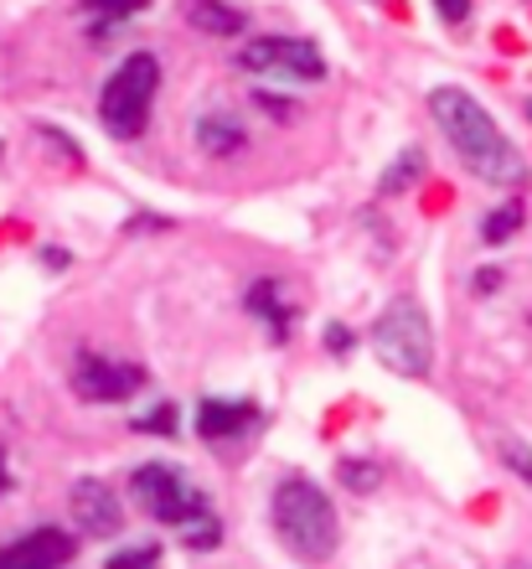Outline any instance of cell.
<instances>
[{
	"label": "cell",
	"instance_id": "obj_23",
	"mask_svg": "<svg viewBox=\"0 0 532 569\" xmlns=\"http://www.w3.org/2000/svg\"><path fill=\"white\" fill-rule=\"evenodd\" d=\"M325 347H331L337 358H347V352H352V331L341 327V321H331V327H325Z\"/></svg>",
	"mask_w": 532,
	"mask_h": 569
},
{
	"label": "cell",
	"instance_id": "obj_10",
	"mask_svg": "<svg viewBox=\"0 0 532 569\" xmlns=\"http://www.w3.org/2000/svg\"><path fill=\"white\" fill-rule=\"evenodd\" d=\"M259 425H264V415H259V405H249V399H202V405H197V435L212 440V446L243 440V435H253Z\"/></svg>",
	"mask_w": 532,
	"mask_h": 569
},
{
	"label": "cell",
	"instance_id": "obj_18",
	"mask_svg": "<svg viewBox=\"0 0 532 569\" xmlns=\"http://www.w3.org/2000/svg\"><path fill=\"white\" fill-rule=\"evenodd\" d=\"M181 533H187V543H192V549H218V543H222V528H218V518H212V508L197 512V518H187V523H181Z\"/></svg>",
	"mask_w": 532,
	"mask_h": 569
},
{
	"label": "cell",
	"instance_id": "obj_14",
	"mask_svg": "<svg viewBox=\"0 0 532 569\" xmlns=\"http://www.w3.org/2000/svg\"><path fill=\"white\" fill-rule=\"evenodd\" d=\"M145 6L150 0H83L78 11H83V21H89L93 37H109V31H119L124 21H134Z\"/></svg>",
	"mask_w": 532,
	"mask_h": 569
},
{
	"label": "cell",
	"instance_id": "obj_19",
	"mask_svg": "<svg viewBox=\"0 0 532 569\" xmlns=\"http://www.w3.org/2000/svg\"><path fill=\"white\" fill-rule=\"evenodd\" d=\"M104 569H161V543H134V549H119Z\"/></svg>",
	"mask_w": 532,
	"mask_h": 569
},
{
	"label": "cell",
	"instance_id": "obj_11",
	"mask_svg": "<svg viewBox=\"0 0 532 569\" xmlns=\"http://www.w3.org/2000/svg\"><path fill=\"white\" fill-rule=\"evenodd\" d=\"M243 306H249L253 321H264L269 342H290V331H295V300L284 296L280 280H253Z\"/></svg>",
	"mask_w": 532,
	"mask_h": 569
},
{
	"label": "cell",
	"instance_id": "obj_3",
	"mask_svg": "<svg viewBox=\"0 0 532 569\" xmlns=\"http://www.w3.org/2000/svg\"><path fill=\"white\" fill-rule=\"evenodd\" d=\"M372 352L399 378H429L434 368V327L414 296H399L372 321Z\"/></svg>",
	"mask_w": 532,
	"mask_h": 569
},
{
	"label": "cell",
	"instance_id": "obj_15",
	"mask_svg": "<svg viewBox=\"0 0 532 569\" xmlns=\"http://www.w3.org/2000/svg\"><path fill=\"white\" fill-rule=\"evenodd\" d=\"M337 481L347 492H378L383 487V461H372V456H341Z\"/></svg>",
	"mask_w": 532,
	"mask_h": 569
},
{
	"label": "cell",
	"instance_id": "obj_2",
	"mask_svg": "<svg viewBox=\"0 0 532 569\" xmlns=\"http://www.w3.org/2000/svg\"><path fill=\"white\" fill-rule=\"evenodd\" d=\"M269 518H274L280 543L295 559H305V565H325L337 555V539H341L337 508L325 502V492L311 477H284L274 487V497H269Z\"/></svg>",
	"mask_w": 532,
	"mask_h": 569
},
{
	"label": "cell",
	"instance_id": "obj_17",
	"mask_svg": "<svg viewBox=\"0 0 532 569\" xmlns=\"http://www.w3.org/2000/svg\"><path fill=\"white\" fill-rule=\"evenodd\" d=\"M522 218H528V212H522V202H506V208H496L486 223H481V239H486V243H506L522 228Z\"/></svg>",
	"mask_w": 532,
	"mask_h": 569
},
{
	"label": "cell",
	"instance_id": "obj_12",
	"mask_svg": "<svg viewBox=\"0 0 532 569\" xmlns=\"http://www.w3.org/2000/svg\"><path fill=\"white\" fill-rule=\"evenodd\" d=\"M181 11L208 37H238V31L249 27V16L238 11V6H228V0H181Z\"/></svg>",
	"mask_w": 532,
	"mask_h": 569
},
{
	"label": "cell",
	"instance_id": "obj_7",
	"mask_svg": "<svg viewBox=\"0 0 532 569\" xmlns=\"http://www.w3.org/2000/svg\"><path fill=\"white\" fill-rule=\"evenodd\" d=\"M145 389V368L140 362L99 358V352H78L73 362V393L83 405H119L130 393Z\"/></svg>",
	"mask_w": 532,
	"mask_h": 569
},
{
	"label": "cell",
	"instance_id": "obj_21",
	"mask_svg": "<svg viewBox=\"0 0 532 569\" xmlns=\"http://www.w3.org/2000/svg\"><path fill=\"white\" fill-rule=\"evenodd\" d=\"M496 450H502V461H506V471L512 477H522L532 487V446H522V440H512V435H502L496 440Z\"/></svg>",
	"mask_w": 532,
	"mask_h": 569
},
{
	"label": "cell",
	"instance_id": "obj_13",
	"mask_svg": "<svg viewBox=\"0 0 532 569\" xmlns=\"http://www.w3.org/2000/svg\"><path fill=\"white\" fill-rule=\"evenodd\" d=\"M197 146L208 150V156H233V150L249 146V136H243V124L233 120V114H222V109H212V114H202L197 120Z\"/></svg>",
	"mask_w": 532,
	"mask_h": 569
},
{
	"label": "cell",
	"instance_id": "obj_24",
	"mask_svg": "<svg viewBox=\"0 0 532 569\" xmlns=\"http://www.w3.org/2000/svg\"><path fill=\"white\" fill-rule=\"evenodd\" d=\"M42 264H47V270H68V264H73V254H68V249H42Z\"/></svg>",
	"mask_w": 532,
	"mask_h": 569
},
{
	"label": "cell",
	"instance_id": "obj_6",
	"mask_svg": "<svg viewBox=\"0 0 532 569\" xmlns=\"http://www.w3.org/2000/svg\"><path fill=\"white\" fill-rule=\"evenodd\" d=\"M233 62L243 68V73L280 78V83H321L325 78L321 47L305 42V37H253Z\"/></svg>",
	"mask_w": 532,
	"mask_h": 569
},
{
	"label": "cell",
	"instance_id": "obj_26",
	"mask_svg": "<svg viewBox=\"0 0 532 569\" xmlns=\"http://www.w3.org/2000/svg\"><path fill=\"white\" fill-rule=\"evenodd\" d=\"M11 487V471H6V456H0V492Z\"/></svg>",
	"mask_w": 532,
	"mask_h": 569
},
{
	"label": "cell",
	"instance_id": "obj_9",
	"mask_svg": "<svg viewBox=\"0 0 532 569\" xmlns=\"http://www.w3.org/2000/svg\"><path fill=\"white\" fill-rule=\"evenodd\" d=\"M78 543L62 533V528H37V533H21L0 549V569H62L73 559Z\"/></svg>",
	"mask_w": 532,
	"mask_h": 569
},
{
	"label": "cell",
	"instance_id": "obj_4",
	"mask_svg": "<svg viewBox=\"0 0 532 569\" xmlns=\"http://www.w3.org/2000/svg\"><path fill=\"white\" fill-rule=\"evenodd\" d=\"M155 89H161V62L150 58V52H130V58L109 73L104 93H99V124H104L114 140H134L150 120Z\"/></svg>",
	"mask_w": 532,
	"mask_h": 569
},
{
	"label": "cell",
	"instance_id": "obj_22",
	"mask_svg": "<svg viewBox=\"0 0 532 569\" xmlns=\"http://www.w3.org/2000/svg\"><path fill=\"white\" fill-rule=\"evenodd\" d=\"M434 11H440V21H450V27H460V21L471 16V0H434Z\"/></svg>",
	"mask_w": 532,
	"mask_h": 569
},
{
	"label": "cell",
	"instance_id": "obj_27",
	"mask_svg": "<svg viewBox=\"0 0 532 569\" xmlns=\"http://www.w3.org/2000/svg\"><path fill=\"white\" fill-rule=\"evenodd\" d=\"M528 120H532V99H528Z\"/></svg>",
	"mask_w": 532,
	"mask_h": 569
},
{
	"label": "cell",
	"instance_id": "obj_16",
	"mask_svg": "<svg viewBox=\"0 0 532 569\" xmlns=\"http://www.w3.org/2000/svg\"><path fill=\"white\" fill-rule=\"evenodd\" d=\"M419 177H424V150H403L399 161H393V166L383 171L378 192H383V197H399V192H409V187H414Z\"/></svg>",
	"mask_w": 532,
	"mask_h": 569
},
{
	"label": "cell",
	"instance_id": "obj_20",
	"mask_svg": "<svg viewBox=\"0 0 532 569\" xmlns=\"http://www.w3.org/2000/svg\"><path fill=\"white\" fill-rule=\"evenodd\" d=\"M134 430L140 435H177L181 425H177V405H155V409H145V415H134Z\"/></svg>",
	"mask_w": 532,
	"mask_h": 569
},
{
	"label": "cell",
	"instance_id": "obj_8",
	"mask_svg": "<svg viewBox=\"0 0 532 569\" xmlns=\"http://www.w3.org/2000/svg\"><path fill=\"white\" fill-rule=\"evenodd\" d=\"M68 508H73V523L89 539H114L119 528H124V508H119L114 487L99 477H78L73 492H68Z\"/></svg>",
	"mask_w": 532,
	"mask_h": 569
},
{
	"label": "cell",
	"instance_id": "obj_5",
	"mask_svg": "<svg viewBox=\"0 0 532 569\" xmlns=\"http://www.w3.org/2000/svg\"><path fill=\"white\" fill-rule=\"evenodd\" d=\"M130 497L155 518V523H171V528H181L187 518H197V512H208L202 487H192V477L171 461L134 466L130 471Z\"/></svg>",
	"mask_w": 532,
	"mask_h": 569
},
{
	"label": "cell",
	"instance_id": "obj_25",
	"mask_svg": "<svg viewBox=\"0 0 532 569\" xmlns=\"http://www.w3.org/2000/svg\"><path fill=\"white\" fill-rule=\"evenodd\" d=\"M496 284H502V270H481L475 274V296H491Z\"/></svg>",
	"mask_w": 532,
	"mask_h": 569
},
{
	"label": "cell",
	"instance_id": "obj_1",
	"mask_svg": "<svg viewBox=\"0 0 532 569\" xmlns=\"http://www.w3.org/2000/svg\"><path fill=\"white\" fill-rule=\"evenodd\" d=\"M429 114L440 120L444 140H450V150L465 161L471 177H481L486 187H506V192L528 181V161H522V150L496 130V120H491L486 109L475 104L465 89L440 83V89L429 93Z\"/></svg>",
	"mask_w": 532,
	"mask_h": 569
}]
</instances>
